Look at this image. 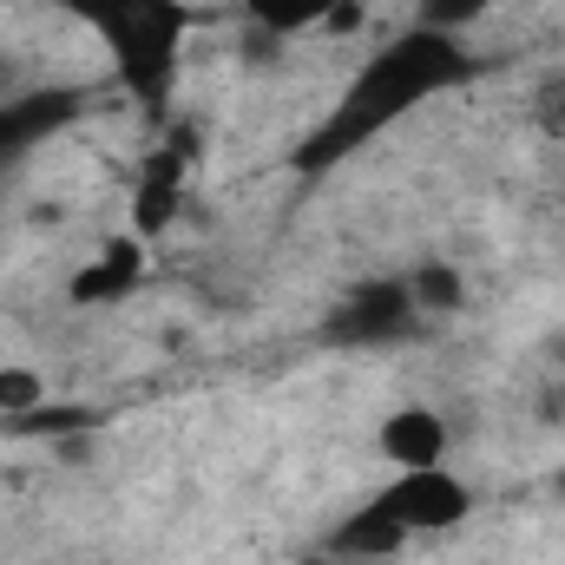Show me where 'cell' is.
<instances>
[{
  "label": "cell",
  "mask_w": 565,
  "mask_h": 565,
  "mask_svg": "<svg viewBox=\"0 0 565 565\" xmlns=\"http://www.w3.org/2000/svg\"><path fill=\"white\" fill-rule=\"evenodd\" d=\"M473 73H480V60H473V46H467L460 33L402 26L395 40H382V46L355 66V79L342 86V99L289 145V171H296L302 184L335 178V164H349L355 151H369L388 126H402L408 113H422L427 99L467 86Z\"/></svg>",
  "instance_id": "6da1fadb"
},
{
  "label": "cell",
  "mask_w": 565,
  "mask_h": 565,
  "mask_svg": "<svg viewBox=\"0 0 565 565\" xmlns=\"http://www.w3.org/2000/svg\"><path fill=\"white\" fill-rule=\"evenodd\" d=\"M257 26H270V33H302V26H316V20H335V26H349L355 20V0H237Z\"/></svg>",
  "instance_id": "30bf717a"
},
{
  "label": "cell",
  "mask_w": 565,
  "mask_h": 565,
  "mask_svg": "<svg viewBox=\"0 0 565 565\" xmlns=\"http://www.w3.org/2000/svg\"><path fill=\"white\" fill-rule=\"evenodd\" d=\"M540 422H565V382H559V388H546V395H540Z\"/></svg>",
  "instance_id": "9a60e30c"
},
{
  "label": "cell",
  "mask_w": 565,
  "mask_h": 565,
  "mask_svg": "<svg viewBox=\"0 0 565 565\" xmlns=\"http://www.w3.org/2000/svg\"><path fill=\"white\" fill-rule=\"evenodd\" d=\"M493 0H415V26H434V33H467Z\"/></svg>",
  "instance_id": "7c38bea8"
},
{
  "label": "cell",
  "mask_w": 565,
  "mask_h": 565,
  "mask_svg": "<svg viewBox=\"0 0 565 565\" xmlns=\"http://www.w3.org/2000/svg\"><path fill=\"white\" fill-rule=\"evenodd\" d=\"M375 440L395 467H440L447 460V422L434 408H395Z\"/></svg>",
  "instance_id": "ba28073f"
},
{
  "label": "cell",
  "mask_w": 565,
  "mask_h": 565,
  "mask_svg": "<svg viewBox=\"0 0 565 565\" xmlns=\"http://www.w3.org/2000/svg\"><path fill=\"white\" fill-rule=\"evenodd\" d=\"M139 277H145V250H139V237H113L79 277H73V302H119L126 289H139Z\"/></svg>",
  "instance_id": "9c48e42d"
},
{
  "label": "cell",
  "mask_w": 565,
  "mask_h": 565,
  "mask_svg": "<svg viewBox=\"0 0 565 565\" xmlns=\"http://www.w3.org/2000/svg\"><path fill=\"white\" fill-rule=\"evenodd\" d=\"M40 402V375L33 369H0V408L7 415H26Z\"/></svg>",
  "instance_id": "5bb4252c"
},
{
  "label": "cell",
  "mask_w": 565,
  "mask_h": 565,
  "mask_svg": "<svg viewBox=\"0 0 565 565\" xmlns=\"http://www.w3.org/2000/svg\"><path fill=\"white\" fill-rule=\"evenodd\" d=\"M402 540H408L402 520H395L382 500H362V507L329 533L322 553H329V559H388V553H402Z\"/></svg>",
  "instance_id": "52a82bcc"
},
{
  "label": "cell",
  "mask_w": 565,
  "mask_h": 565,
  "mask_svg": "<svg viewBox=\"0 0 565 565\" xmlns=\"http://www.w3.org/2000/svg\"><path fill=\"white\" fill-rule=\"evenodd\" d=\"M408 289H415V309H422V316H447V309L467 302V282H460L454 264H422V270L408 277Z\"/></svg>",
  "instance_id": "8fae6325"
},
{
  "label": "cell",
  "mask_w": 565,
  "mask_h": 565,
  "mask_svg": "<svg viewBox=\"0 0 565 565\" xmlns=\"http://www.w3.org/2000/svg\"><path fill=\"white\" fill-rule=\"evenodd\" d=\"M546 355H553V362H559V369H565V329H559V335H553V342H546Z\"/></svg>",
  "instance_id": "2e32d148"
},
{
  "label": "cell",
  "mask_w": 565,
  "mask_h": 565,
  "mask_svg": "<svg viewBox=\"0 0 565 565\" xmlns=\"http://www.w3.org/2000/svg\"><path fill=\"white\" fill-rule=\"evenodd\" d=\"M415 322H422V309H415L408 277H362L329 302L322 342L329 349H388V342H408Z\"/></svg>",
  "instance_id": "3957f363"
},
{
  "label": "cell",
  "mask_w": 565,
  "mask_h": 565,
  "mask_svg": "<svg viewBox=\"0 0 565 565\" xmlns=\"http://www.w3.org/2000/svg\"><path fill=\"white\" fill-rule=\"evenodd\" d=\"M184 145H158L151 158H145L139 184H132V237H164L171 231V217H178V204H184Z\"/></svg>",
  "instance_id": "8992f818"
},
{
  "label": "cell",
  "mask_w": 565,
  "mask_h": 565,
  "mask_svg": "<svg viewBox=\"0 0 565 565\" xmlns=\"http://www.w3.org/2000/svg\"><path fill=\"white\" fill-rule=\"evenodd\" d=\"M79 113H86V93L79 86H33L20 99H0V164H13L20 151H33V145H46L53 132H66Z\"/></svg>",
  "instance_id": "5b68a950"
},
{
  "label": "cell",
  "mask_w": 565,
  "mask_h": 565,
  "mask_svg": "<svg viewBox=\"0 0 565 565\" xmlns=\"http://www.w3.org/2000/svg\"><path fill=\"white\" fill-rule=\"evenodd\" d=\"M533 126H540L546 139H565V73H546V79L533 86Z\"/></svg>",
  "instance_id": "4fadbf2b"
},
{
  "label": "cell",
  "mask_w": 565,
  "mask_h": 565,
  "mask_svg": "<svg viewBox=\"0 0 565 565\" xmlns=\"http://www.w3.org/2000/svg\"><path fill=\"white\" fill-rule=\"evenodd\" d=\"M375 500L402 520L408 540H415V533H454V526L473 513V487H467L460 473H447V460H440V467H402Z\"/></svg>",
  "instance_id": "277c9868"
},
{
  "label": "cell",
  "mask_w": 565,
  "mask_h": 565,
  "mask_svg": "<svg viewBox=\"0 0 565 565\" xmlns=\"http://www.w3.org/2000/svg\"><path fill=\"white\" fill-rule=\"evenodd\" d=\"M60 13H73L113 60L119 86L132 93V106L164 119L171 93H178V53L191 33V7L178 0H53Z\"/></svg>",
  "instance_id": "7a4b0ae2"
}]
</instances>
